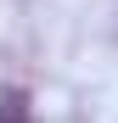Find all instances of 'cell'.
Returning a JSON list of instances; mask_svg holds the SVG:
<instances>
[{
  "label": "cell",
  "mask_w": 118,
  "mask_h": 123,
  "mask_svg": "<svg viewBox=\"0 0 118 123\" xmlns=\"http://www.w3.org/2000/svg\"><path fill=\"white\" fill-rule=\"evenodd\" d=\"M0 123H28V90H6L0 95Z\"/></svg>",
  "instance_id": "6da1fadb"
}]
</instances>
